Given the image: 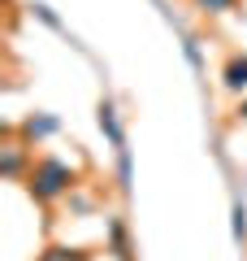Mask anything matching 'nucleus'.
<instances>
[{"label":"nucleus","mask_w":247,"mask_h":261,"mask_svg":"<svg viewBox=\"0 0 247 261\" xmlns=\"http://www.w3.org/2000/svg\"><path fill=\"white\" fill-rule=\"evenodd\" d=\"M195 5H200L204 13H230V9L238 5V0H195Z\"/></svg>","instance_id":"9b49d317"},{"label":"nucleus","mask_w":247,"mask_h":261,"mask_svg":"<svg viewBox=\"0 0 247 261\" xmlns=\"http://www.w3.org/2000/svg\"><path fill=\"white\" fill-rule=\"evenodd\" d=\"M100 130L109 135L113 152L126 148V130H121V122H117V109H113V100H100Z\"/></svg>","instance_id":"7ed1b4c3"},{"label":"nucleus","mask_w":247,"mask_h":261,"mask_svg":"<svg viewBox=\"0 0 247 261\" xmlns=\"http://www.w3.org/2000/svg\"><path fill=\"white\" fill-rule=\"evenodd\" d=\"M182 57H187V65H191L195 74H204V53H200V44L191 35H182Z\"/></svg>","instance_id":"6e6552de"},{"label":"nucleus","mask_w":247,"mask_h":261,"mask_svg":"<svg viewBox=\"0 0 247 261\" xmlns=\"http://www.w3.org/2000/svg\"><path fill=\"white\" fill-rule=\"evenodd\" d=\"M230 235H234V244L247 240V209H243V200H234V222H230Z\"/></svg>","instance_id":"1a4fd4ad"},{"label":"nucleus","mask_w":247,"mask_h":261,"mask_svg":"<svg viewBox=\"0 0 247 261\" xmlns=\"http://www.w3.org/2000/svg\"><path fill=\"white\" fill-rule=\"evenodd\" d=\"M56 130H61V118H52V113H30V118L22 122V140L39 144V140H48V135H56Z\"/></svg>","instance_id":"f03ea898"},{"label":"nucleus","mask_w":247,"mask_h":261,"mask_svg":"<svg viewBox=\"0 0 247 261\" xmlns=\"http://www.w3.org/2000/svg\"><path fill=\"white\" fill-rule=\"evenodd\" d=\"M30 13H35V18L44 22V27H52V31H65V22L52 13V5H30Z\"/></svg>","instance_id":"9d476101"},{"label":"nucleus","mask_w":247,"mask_h":261,"mask_svg":"<svg viewBox=\"0 0 247 261\" xmlns=\"http://www.w3.org/2000/svg\"><path fill=\"white\" fill-rule=\"evenodd\" d=\"M0 170H5V178H22V170H26V152H22V144H5L0 148Z\"/></svg>","instance_id":"39448f33"},{"label":"nucleus","mask_w":247,"mask_h":261,"mask_svg":"<svg viewBox=\"0 0 247 261\" xmlns=\"http://www.w3.org/2000/svg\"><path fill=\"white\" fill-rule=\"evenodd\" d=\"M70 187H74V170L65 166L61 157H39L35 166L26 170V192L35 196L39 205H52V200H61Z\"/></svg>","instance_id":"f257e3e1"},{"label":"nucleus","mask_w":247,"mask_h":261,"mask_svg":"<svg viewBox=\"0 0 247 261\" xmlns=\"http://www.w3.org/2000/svg\"><path fill=\"white\" fill-rule=\"evenodd\" d=\"M109 244H113V257L117 261H130V240H126V226H121L117 218L109 222Z\"/></svg>","instance_id":"423d86ee"},{"label":"nucleus","mask_w":247,"mask_h":261,"mask_svg":"<svg viewBox=\"0 0 247 261\" xmlns=\"http://www.w3.org/2000/svg\"><path fill=\"white\" fill-rule=\"evenodd\" d=\"M238 118L247 122V96H243V100H238Z\"/></svg>","instance_id":"f8f14e48"},{"label":"nucleus","mask_w":247,"mask_h":261,"mask_svg":"<svg viewBox=\"0 0 247 261\" xmlns=\"http://www.w3.org/2000/svg\"><path fill=\"white\" fill-rule=\"evenodd\" d=\"M39 261H91V257H87L82 248H65V244H52V248H48Z\"/></svg>","instance_id":"0eeeda50"},{"label":"nucleus","mask_w":247,"mask_h":261,"mask_svg":"<svg viewBox=\"0 0 247 261\" xmlns=\"http://www.w3.org/2000/svg\"><path fill=\"white\" fill-rule=\"evenodd\" d=\"M221 83H226V92H234V96L247 92V57H230L226 70H221Z\"/></svg>","instance_id":"20e7f679"}]
</instances>
